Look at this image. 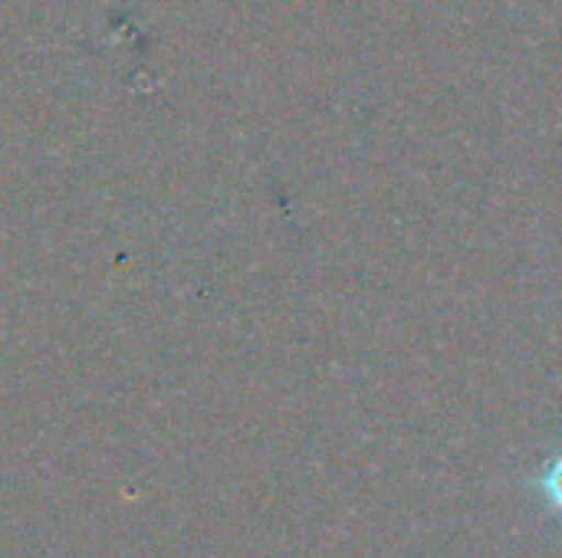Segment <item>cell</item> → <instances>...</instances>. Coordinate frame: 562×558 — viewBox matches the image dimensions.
I'll use <instances>...</instances> for the list:
<instances>
[{
    "label": "cell",
    "instance_id": "1",
    "mask_svg": "<svg viewBox=\"0 0 562 558\" xmlns=\"http://www.w3.org/2000/svg\"><path fill=\"white\" fill-rule=\"evenodd\" d=\"M547 493H550L557 503H562V457L553 464V470H550V477H547Z\"/></svg>",
    "mask_w": 562,
    "mask_h": 558
}]
</instances>
